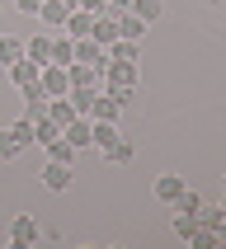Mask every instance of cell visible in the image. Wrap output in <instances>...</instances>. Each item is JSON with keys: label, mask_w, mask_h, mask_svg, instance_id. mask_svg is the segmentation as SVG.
<instances>
[{"label": "cell", "mask_w": 226, "mask_h": 249, "mask_svg": "<svg viewBox=\"0 0 226 249\" xmlns=\"http://www.w3.org/2000/svg\"><path fill=\"white\" fill-rule=\"evenodd\" d=\"M47 160H61V165H75V146H71L66 137L47 141Z\"/></svg>", "instance_id": "18"}, {"label": "cell", "mask_w": 226, "mask_h": 249, "mask_svg": "<svg viewBox=\"0 0 226 249\" xmlns=\"http://www.w3.org/2000/svg\"><path fill=\"white\" fill-rule=\"evenodd\" d=\"M109 160H113V165H127V160H132V141H118V146H113V151H109Z\"/></svg>", "instance_id": "26"}, {"label": "cell", "mask_w": 226, "mask_h": 249, "mask_svg": "<svg viewBox=\"0 0 226 249\" xmlns=\"http://www.w3.org/2000/svg\"><path fill=\"white\" fill-rule=\"evenodd\" d=\"M66 14H71V5H66V0H42V5H38V19H42L47 28L66 24Z\"/></svg>", "instance_id": "12"}, {"label": "cell", "mask_w": 226, "mask_h": 249, "mask_svg": "<svg viewBox=\"0 0 226 249\" xmlns=\"http://www.w3.org/2000/svg\"><path fill=\"white\" fill-rule=\"evenodd\" d=\"M99 89H137V61H104Z\"/></svg>", "instance_id": "3"}, {"label": "cell", "mask_w": 226, "mask_h": 249, "mask_svg": "<svg viewBox=\"0 0 226 249\" xmlns=\"http://www.w3.org/2000/svg\"><path fill=\"white\" fill-rule=\"evenodd\" d=\"M193 216H198V226H203V231H217V226H222V216H226V212H222V207H207V202H203V207H198Z\"/></svg>", "instance_id": "22"}, {"label": "cell", "mask_w": 226, "mask_h": 249, "mask_svg": "<svg viewBox=\"0 0 226 249\" xmlns=\"http://www.w3.org/2000/svg\"><path fill=\"white\" fill-rule=\"evenodd\" d=\"M5 132H10V137L19 141V146H38V127L28 123V118H19V123H10Z\"/></svg>", "instance_id": "17"}, {"label": "cell", "mask_w": 226, "mask_h": 249, "mask_svg": "<svg viewBox=\"0 0 226 249\" xmlns=\"http://www.w3.org/2000/svg\"><path fill=\"white\" fill-rule=\"evenodd\" d=\"M75 10H90V14H104V10H109V0H80V5H75Z\"/></svg>", "instance_id": "27"}, {"label": "cell", "mask_w": 226, "mask_h": 249, "mask_svg": "<svg viewBox=\"0 0 226 249\" xmlns=\"http://www.w3.org/2000/svg\"><path fill=\"white\" fill-rule=\"evenodd\" d=\"M109 5H113V10H127V5H132V0H109Z\"/></svg>", "instance_id": "29"}, {"label": "cell", "mask_w": 226, "mask_h": 249, "mask_svg": "<svg viewBox=\"0 0 226 249\" xmlns=\"http://www.w3.org/2000/svg\"><path fill=\"white\" fill-rule=\"evenodd\" d=\"M66 5H71V10H75V5H80V0H66Z\"/></svg>", "instance_id": "30"}, {"label": "cell", "mask_w": 226, "mask_h": 249, "mask_svg": "<svg viewBox=\"0 0 226 249\" xmlns=\"http://www.w3.org/2000/svg\"><path fill=\"white\" fill-rule=\"evenodd\" d=\"M38 71H42L38 61H28V56H24V61H14V66H10V80L24 89V85H38Z\"/></svg>", "instance_id": "15"}, {"label": "cell", "mask_w": 226, "mask_h": 249, "mask_svg": "<svg viewBox=\"0 0 226 249\" xmlns=\"http://www.w3.org/2000/svg\"><path fill=\"white\" fill-rule=\"evenodd\" d=\"M222 183H226V174H222Z\"/></svg>", "instance_id": "31"}, {"label": "cell", "mask_w": 226, "mask_h": 249, "mask_svg": "<svg viewBox=\"0 0 226 249\" xmlns=\"http://www.w3.org/2000/svg\"><path fill=\"white\" fill-rule=\"evenodd\" d=\"M61 28H66V38H90V28H94V14H90V10H71Z\"/></svg>", "instance_id": "11"}, {"label": "cell", "mask_w": 226, "mask_h": 249, "mask_svg": "<svg viewBox=\"0 0 226 249\" xmlns=\"http://www.w3.org/2000/svg\"><path fill=\"white\" fill-rule=\"evenodd\" d=\"M24 151V146H19V141L10 137V132H5V127H0V160H14V155Z\"/></svg>", "instance_id": "25"}, {"label": "cell", "mask_w": 226, "mask_h": 249, "mask_svg": "<svg viewBox=\"0 0 226 249\" xmlns=\"http://www.w3.org/2000/svg\"><path fill=\"white\" fill-rule=\"evenodd\" d=\"M71 56H75V38H66V33L52 38V61L56 66H71Z\"/></svg>", "instance_id": "19"}, {"label": "cell", "mask_w": 226, "mask_h": 249, "mask_svg": "<svg viewBox=\"0 0 226 249\" xmlns=\"http://www.w3.org/2000/svg\"><path fill=\"white\" fill-rule=\"evenodd\" d=\"M61 137H66L75 151H85V146H94V123H90V118H75V123L61 127Z\"/></svg>", "instance_id": "8"}, {"label": "cell", "mask_w": 226, "mask_h": 249, "mask_svg": "<svg viewBox=\"0 0 226 249\" xmlns=\"http://www.w3.org/2000/svg\"><path fill=\"white\" fill-rule=\"evenodd\" d=\"M118 141H123V132H118V123H94V146L104 155L113 151V146H118Z\"/></svg>", "instance_id": "16"}, {"label": "cell", "mask_w": 226, "mask_h": 249, "mask_svg": "<svg viewBox=\"0 0 226 249\" xmlns=\"http://www.w3.org/2000/svg\"><path fill=\"white\" fill-rule=\"evenodd\" d=\"M203 207V193H198V188H184L179 197H174V212H198Z\"/></svg>", "instance_id": "23"}, {"label": "cell", "mask_w": 226, "mask_h": 249, "mask_svg": "<svg viewBox=\"0 0 226 249\" xmlns=\"http://www.w3.org/2000/svg\"><path fill=\"white\" fill-rule=\"evenodd\" d=\"M47 118H56V123L66 127V123H75V118H80V113L71 108V99H52V104H47Z\"/></svg>", "instance_id": "20"}, {"label": "cell", "mask_w": 226, "mask_h": 249, "mask_svg": "<svg viewBox=\"0 0 226 249\" xmlns=\"http://www.w3.org/2000/svg\"><path fill=\"white\" fill-rule=\"evenodd\" d=\"M71 108H75V113H80V118H90V99H94V89H71Z\"/></svg>", "instance_id": "24"}, {"label": "cell", "mask_w": 226, "mask_h": 249, "mask_svg": "<svg viewBox=\"0 0 226 249\" xmlns=\"http://www.w3.org/2000/svg\"><path fill=\"white\" fill-rule=\"evenodd\" d=\"M38 85H42V94H47V99H66L71 94V71L56 66V61H47V66L38 71Z\"/></svg>", "instance_id": "1"}, {"label": "cell", "mask_w": 226, "mask_h": 249, "mask_svg": "<svg viewBox=\"0 0 226 249\" xmlns=\"http://www.w3.org/2000/svg\"><path fill=\"white\" fill-rule=\"evenodd\" d=\"M71 89H99L104 85V71L99 66H85V61H71Z\"/></svg>", "instance_id": "7"}, {"label": "cell", "mask_w": 226, "mask_h": 249, "mask_svg": "<svg viewBox=\"0 0 226 249\" xmlns=\"http://www.w3.org/2000/svg\"><path fill=\"white\" fill-rule=\"evenodd\" d=\"M38 5L42 0H14V10H24V14H38Z\"/></svg>", "instance_id": "28"}, {"label": "cell", "mask_w": 226, "mask_h": 249, "mask_svg": "<svg viewBox=\"0 0 226 249\" xmlns=\"http://www.w3.org/2000/svg\"><path fill=\"white\" fill-rule=\"evenodd\" d=\"M193 231H198V216H193V212H174V235H179L184 245L193 240Z\"/></svg>", "instance_id": "21"}, {"label": "cell", "mask_w": 226, "mask_h": 249, "mask_svg": "<svg viewBox=\"0 0 226 249\" xmlns=\"http://www.w3.org/2000/svg\"><path fill=\"white\" fill-rule=\"evenodd\" d=\"M184 188H188V179H184V174H160V179H155V197H160L165 207H174V197H179Z\"/></svg>", "instance_id": "10"}, {"label": "cell", "mask_w": 226, "mask_h": 249, "mask_svg": "<svg viewBox=\"0 0 226 249\" xmlns=\"http://www.w3.org/2000/svg\"><path fill=\"white\" fill-rule=\"evenodd\" d=\"M14 61H24V38H10V33H0V66L10 71Z\"/></svg>", "instance_id": "14"}, {"label": "cell", "mask_w": 226, "mask_h": 249, "mask_svg": "<svg viewBox=\"0 0 226 249\" xmlns=\"http://www.w3.org/2000/svg\"><path fill=\"white\" fill-rule=\"evenodd\" d=\"M19 94H24V118H28V123H38V118H47V104H52V99L42 94V85H24Z\"/></svg>", "instance_id": "6"}, {"label": "cell", "mask_w": 226, "mask_h": 249, "mask_svg": "<svg viewBox=\"0 0 226 249\" xmlns=\"http://www.w3.org/2000/svg\"><path fill=\"white\" fill-rule=\"evenodd\" d=\"M42 183H47L52 193H66L71 183H75V165H61V160H47V165H42Z\"/></svg>", "instance_id": "5"}, {"label": "cell", "mask_w": 226, "mask_h": 249, "mask_svg": "<svg viewBox=\"0 0 226 249\" xmlns=\"http://www.w3.org/2000/svg\"><path fill=\"white\" fill-rule=\"evenodd\" d=\"M42 240V226H38V216H28V212H19L10 221V245L14 249H33Z\"/></svg>", "instance_id": "2"}, {"label": "cell", "mask_w": 226, "mask_h": 249, "mask_svg": "<svg viewBox=\"0 0 226 249\" xmlns=\"http://www.w3.org/2000/svg\"><path fill=\"white\" fill-rule=\"evenodd\" d=\"M24 56H28V61H38V66H47V61H52V33H42V28H38V33L24 42Z\"/></svg>", "instance_id": "9"}, {"label": "cell", "mask_w": 226, "mask_h": 249, "mask_svg": "<svg viewBox=\"0 0 226 249\" xmlns=\"http://www.w3.org/2000/svg\"><path fill=\"white\" fill-rule=\"evenodd\" d=\"M146 28H151V24H141V19H137L132 10H123V14H118V38H132V42H141V38H146Z\"/></svg>", "instance_id": "13"}, {"label": "cell", "mask_w": 226, "mask_h": 249, "mask_svg": "<svg viewBox=\"0 0 226 249\" xmlns=\"http://www.w3.org/2000/svg\"><path fill=\"white\" fill-rule=\"evenodd\" d=\"M123 118V99L113 94V89H94L90 99V123H118Z\"/></svg>", "instance_id": "4"}]
</instances>
